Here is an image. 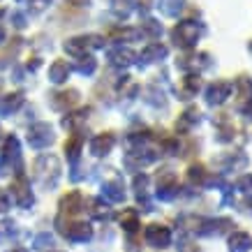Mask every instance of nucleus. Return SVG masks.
<instances>
[{
  "label": "nucleus",
  "instance_id": "nucleus-16",
  "mask_svg": "<svg viewBox=\"0 0 252 252\" xmlns=\"http://www.w3.org/2000/svg\"><path fill=\"white\" fill-rule=\"evenodd\" d=\"M84 211V194L79 190H69L58 201V220H77V215Z\"/></svg>",
  "mask_w": 252,
  "mask_h": 252
},
{
  "label": "nucleus",
  "instance_id": "nucleus-52",
  "mask_svg": "<svg viewBox=\"0 0 252 252\" xmlns=\"http://www.w3.org/2000/svg\"><path fill=\"white\" fill-rule=\"evenodd\" d=\"M248 51H250V56H252V39L248 42Z\"/></svg>",
  "mask_w": 252,
  "mask_h": 252
},
{
  "label": "nucleus",
  "instance_id": "nucleus-51",
  "mask_svg": "<svg viewBox=\"0 0 252 252\" xmlns=\"http://www.w3.org/2000/svg\"><path fill=\"white\" fill-rule=\"evenodd\" d=\"M9 252H28V250H26V248H12Z\"/></svg>",
  "mask_w": 252,
  "mask_h": 252
},
{
  "label": "nucleus",
  "instance_id": "nucleus-45",
  "mask_svg": "<svg viewBox=\"0 0 252 252\" xmlns=\"http://www.w3.org/2000/svg\"><path fill=\"white\" fill-rule=\"evenodd\" d=\"M12 197H9V192L7 190H0V213H7L9 208H12Z\"/></svg>",
  "mask_w": 252,
  "mask_h": 252
},
{
  "label": "nucleus",
  "instance_id": "nucleus-8",
  "mask_svg": "<svg viewBox=\"0 0 252 252\" xmlns=\"http://www.w3.org/2000/svg\"><path fill=\"white\" fill-rule=\"evenodd\" d=\"M56 229L72 243H88L93 238V227L84 220H58L56 218Z\"/></svg>",
  "mask_w": 252,
  "mask_h": 252
},
{
  "label": "nucleus",
  "instance_id": "nucleus-43",
  "mask_svg": "<svg viewBox=\"0 0 252 252\" xmlns=\"http://www.w3.org/2000/svg\"><path fill=\"white\" fill-rule=\"evenodd\" d=\"M176 252H204V250H201L190 236H183V234H181L178 243H176Z\"/></svg>",
  "mask_w": 252,
  "mask_h": 252
},
{
  "label": "nucleus",
  "instance_id": "nucleus-19",
  "mask_svg": "<svg viewBox=\"0 0 252 252\" xmlns=\"http://www.w3.org/2000/svg\"><path fill=\"white\" fill-rule=\"evenodd\" d=\"M169 58V46L164 42H148L141 49V54H137V65L139 67H148L155 63H164Z\"/></svg>",
  "mask_w": 252,
  "mask_h": 252
},
{
  "label": "nucleus",
  "instance_id": "nucleus-40",
  "mask_svg": "<svg viewBox=\"0 0 252 252\" xmlns=\"http://www.w3.org/2000/svg\"><path fill=\"white\" fill-rule=\"evenodd\" d=\"M234 111H236L238 116H243L245 121L252 123V95H248V97H243V99H236V102H234Z\"/></svg>",
  "mask_w": 252,
  "mask_h": 252
},
{
  "label": "nucleus",
  "instance_id": "nucleus-56",
  "mask_svg": "<svg viewBox=\"0 0 252 252\" xmlns=\"http://www.w3.org/2000/svg\"><path fill=\"white\" fill-rule=\"evenodd\" d=\"M28 2H31V0H28Z\"/></svg>",
  "mask_w": 252,
  "mask_h": 252
},
{
  "label": "nucleus",
  "instance_id": "nucleus-41",
  "mask_svg": "<svg viewBox=\"0 0 252 252\" xmlns=\"http://www.w3.org/2000/svg\"><path fill=\"white\" fill-rule=\"evenodd\" d=\"M153 5H155V0H130V7L134 9L139 16H144V19L151 14Z\"/></svg>",
  "mask_w": 252,
  "mask_h": 252
},
{
  "label": "nucleus",
  "instance_id": "nucleus-44",
  "mask_svg": "<svg viewBox=\"0 0 252 252\" xmlns=\"http://www.w3.org/2000/svg\"><path fill=\"white\" fill-rule=\"evenodd\" d=\"M35 248H37V250L54 248V236H51V234H39V236L35 238Z\"/></svg>",
  "mask_w": 252,
  "mask_h": 252
},
{
  "label": "nucleus",
  "instance_id": "nucleus-6",
  "mask_svg": "<svg viewBox=\"0 0 252 252\" xmlns=\"http://www.w3.org/2000/svg\"><path fill=\"white\" fill-rule=\"evenodd\" d=\"M176 67L183 74H188V72L201 74V72H208V69L215 67V56L208 54V51H190V54H183L176 58Z\"/></svg>",
  "mask_w": 252,
  "mask_h": 252
},
{
  "label": "nucleus",
  "instance_id": "nucleus-35",
  "mask_svg": "<svg viewBox=\"0 0 252 252\" xmlns=\"http://www.w3.org/2000/svg\"><path fill=\"white\" fill-rule=\"evenodd\" d=\"M72 69H77L79 74H84V77H91V74H95V69H97V58L93 54L79 56L77 61H74V65H72Z\"/></svg>",
  "mask_w": 252,
  "mask_h": 252
},
{
  "label": "nucleus",
  "instance_id": "nucleus-7",
  "mask_svg": "<svg viewBox=\"0 0 252 252\" xmlns=\"http://www.w3.org/2000/svg\"><path fill=\"white\" fill-rule=\"evenodd\" d=\"M231 95H234V84H231L229 79H215L208 86H204V102L211 109H218L222 104H227L231 99Z\"/></svg>",
  "mask_w": 252,
  "mask_h": 252
},
{
  "label": "nucleus",
  "instance_id": "nucleus-27",
  "mask_svg": "<svg viewBox=\"0 0 252 252\" xmlns=\"http://www.w3.org/2000/svg\"><path fill=\"white\" fill-rule=\"evenodd\" d=\"M93 109L91 107H84V109H72L69 114H65V118L61 121V125L65 127L67 132H81V125L88 121Z\"/></svg>",
  "mask_w": 252,
  "mask_h": 252
},
{
  "label": "nucleus",
  "instance_id": "nucleus-13",
  "mask_svg": "<svg viewBox=\"0 0 252 252\" xmlns=\"http://www.w3.org/2000/svg\"><path fill=\"white\" fill-rule=\"evenodd\" d=\"M201 91H204V77H201V74H194V72L183 74L181 81L174 86L176 97L181 99V102H190V99H194Z\"/></svg>",
  "mask_w": 252,
  "mask_h": 252
},
{
  "label": "nucleus",
  "instance_id": "nucleus-25",
  "mask_svg": "<svg viewBox=\"0 0 252 252\" xmlns=\"http://www.w3.org/2000/svg\"><path fill=\"white\" fill-rule=\"evenodd\" d=\"M84 132H72L69 134V139L65 141V146H63V151H65V158H67V162L72 164V167H77L79 164V158H81V148H84Z\"/></svg>",
  "mask_w": 252,
  "mask_h": 252
},
{
  "label": "nucleus",
  "instance_id": "nucleus-49",
  "mask_svg": "<svg viewBox=\"0 0 252 252\" xmlns=\"http://www.w3.org/2000/svg\"><path fill=\"white\" fill-rule=\"evenodd\" d=\"M7 44V31H5V26L0 23V46Z\"/></svg>",
  "mask_w": 252,
  "mask_h": 252
},
{
  "label": "nucleus",
  "instance_id": "nucleus-1",
  "mask_svg": "<svg viewBox=\"0 0 252 252\" xmlns=\"http://www.w3.org/2000/svg\"><path fill=\"white\" fill-rule=\"evenodd\" d=\"M178 229L183 236H199V238H218L229 236L236 229V222L231 218H206V215H181Z\"/></svg>",
  "mask_w": 252,
  "mask_h": 252
},
{
  "label": "nucleus",
  "instance_id": "nucleus-18",
  "mask_svg": "<svg viewBox=\"0 0 252 252\" xmlns=\"http://www.w3.org/2000/svg\"><path fill=\"white\" fill-rule=\"evenodd\" d=\"M185 181H188V188H192V190H211L213 174H211V169L206 164L192 162L188 171H185Z\"/></svg>",
  "mask_w": 252,
  "mask_h": 252
},
{
  "label": "nucleus",
  "instance_id": "nucleus-23",
  "mask_svg": "<svg viewBox=\"0 0 252 252\" xmlns=\"http://www.w3.org/2000/svg\"><path fill=\"white\" fill-rule=\"evenodd\" d=\"M116 146V134L111 130L107 132H99L95 137L91 139V153L93 158H107Z\"/></svg>",
  "mask_w": 252,
  "mask_h": 252
},
{
  "label": "nucleus",
  "instance_id": "nucleus-37",
  "mask_svg": "<svg viewBox=\"0 0 252 252\" xmlns=\"http://www.w3.org/2000/svg\"><path fill=\"white\" fill-rule=\"evenodd\" d=\"M231 84H234V95H236V99H243V97H248V95H252V77L250 74H238Z\"/></svg>",
  "mask_w": 252,
  "mask_h": 252
},
{
  "label": "nucleus",
  "instance_id": "nucleus-32",
  "mask_svg": "<svg viewBox=\"0 0 252 252\" xmlns=\"http://www.w3.org/2000/svg\"><path fill=\"white\" fill-rule=\"evenodd\" d=\"M155 5H158L162 16H167V19H178V16L188 9V0H158Z\"/></svg>",
  "mask_w": 252,
  "mask_h": 252
},
{
  "label": "nucleus",
  "instance_id": "nucleus-50",
  "mask_svg": "<svg viewBox=\"0 0 252 252\" xmlns=\"http://www.w3.org/2000/svg\"><path fill=\"white\" fill-rule=\"evenodd\" d=\"M243 206H245V213L252 215V197H245V204H243Z\"/></svg>",
  "mask_w": 252,
  "mask_h": 252
},
{
  "label": "nucleus",
  "instance_id": "nucleus-14",
  "mask_svg": "<svg viewBox=\"0 0 252 252\" xmlns=\"http://www.w3.org/2000/svg\"><path fill=\"white\" fill-rule=\"evenodd\" d=\"M7 192H9V197H12V201H14L16 206L32 208V204H35V192H32L28 178H26L23 174L14 176V181H12V185H9Z\"/></svg>",
  "mask_w": 252,
  "mask_h": 252
},
{
  "label": "nucleus",
  "instance_id": "nucleus-21",
  "mask_svg": "<svg viewBox=\"0 0 252 252\" xmlns=\"http://www.w3.org/2000/svg\"><path fill=\"white\" fill-rule=\"evenodd\" d=\"M79 99H81V93L77 88H65V91L49 93V104H51L54 111H72V109H77Z\"/></svg>",
  "mask_w": 252,
  "mask_h": 252
},
{
  "label": "nucleus",
  "instance_id": "nucleus-11",
  "mask_svg": "<svg viewBox=\"0 0 252 252\" xmlns=\"http://www.w3.org/2000/svg\"><path fill=\"white\" fill-rule=\"evenodd\" d=\"M26 141H28V146L35 148V151H44V148H49V146L56 141L54 125H51V123H44V121L32 123L31 127H28V132H26Z\"/></svg>",
  "mask_w": 252,
  "mask_h": 252
},
{
  "label": "nucleus",
  "instance_id": "nucleus-15",
  "mask_svg": "<svg viewBox=\"0 0 252 252\" xmlns=\"http://www.w3.org/2000/svg\"><path fill=\"white\" fill-rule=\"evenodd\" d=\"M144 241L155 250H167L169 245L174 243V231L169 229L167 224H160V222H153L144 229Z\"/></svg>",
  "mask_w": 252,
  "mask_h": 252
},
{
  "label": "nucleus",
  "instance_id": "nucleus-53",
  "mask_svg": "<svg viewBox=\"0 0 252 252\" xmlns=\"http://www.w3.org/2000/svg\"><path fill=\"white\" fill-rule=\"evenodd\" d=\"M0 139H2V127H0Z\"/></svg>",
  "mask_w": 252,
  "mask_h": 252
},
{
  "label": "nucleus",
  "instance_id": "nucleus-5",
  "mask_svg": "<svg viewBox=\"0 0 252 252\" xmlns=\"http://www.w3.org/2000/svg\"><path fill=\"white\" fill-rule=\"evenodd\" d=\"M183 192L181 183H178V176L171 167H162L158 174H155V199L160 201H174L178 194Z\"/></svg>",
  "mask_w": 252,
  "mask_h": 252
},
{
  "label": "nucleus",
  "instance_id": "nucleus-2",
  "mask_svg": "<svg viewBox=\"0 0 252 252\" xmlns=\"http://www.w3.org/2000/svg\"><path fill=\"white\" fill-rule=\"evenodd\" d=\"M206 32L208 28L201 21V16H183L174 23V28L169 31V37L178 51L190 54V51H197V44L206 37Z\"/></svg>",
  "mask_w": 252,
  "mask_h": 252
},
{
  "label": "nucleus",
  "instance_id": "nucleus-29",
  "mask_svg": "<svg viewBox=\"0 0 252 252\" xmlns=\"http://www.w3.org/2000/svg\"><path fill=\"white\" fill-rule=\"evenodd\" d=\"M23 102H26V95H23V91L5 93V95L0 97V116H12V114H16V111L23 107Z\"/></svg>",
  "mask_w": 252,
  "mask_h": 252
},
{
  "label": "nucleus",
  "instance_id": "nucleus-4",
  "mask_svg": "<svg viewBox=\"0 0 252 252\" xmlns=\"http://www.w3.org/2000/svg\"><path fill=\"white\" fill-rule=\"evenodd\" d=\"M0 171L2 174H23V160H21V141L16 134H7L0 148Z\"/></svg>",
  "mask_w": 252,
  "mask_h": 252
},
{
  "label": "nucleus",
  "instance_id": "nucleus-24",
  "mask_svg": "<svg viewBox=\"0 0 252 252\" xmlns=\"http://www.w3.org/2000/svg\"><path fill=\"white\" fill-rule=\"evenodd\" d=\"M137 63V54L132 51L130 46H114L109 49V65L116 69H125Z\"/></svg>",
  "mask_w": 252,
  "mask_h": 252
},
{
  "label": "nucleus",
  "instance_id": "nucleus-42",
  "mask_svg": "<svg viewBox=\"0 0 252 252\" xmlns=\"http://www.w3.org/2000/svg\"><path fill=\"white\" fill-rule=\"evenodd\" d=\"M111 12H114L118 19H127V14L132 12L130 0H111Z\"/></svg>",
  "mask_w": 252,
  "mask_h": 252
},
{
  "label": "nucleus",
  "instance_id": "nucleus-17",
  "mask_svg": "<svg viewBox=\"0 0 252 252\" xmlns=\"http://www.w3.org/2000/svg\"><path fill=\"white\" fill-rule=\"evenodd\" d=\"M201 121H204L201 109L194 107V104H188V107L178 114V118H176L174 132H176V134H181V137H185V134L194 132V127H199V125H201Z\"/></svg>",
  "mask_w": 252,
  "mask_h": 252
},
{
  "label": "nucleus",
  "instance_id": "nucleus-10",
  "mask_svg": "<svg viewBox=\"0 0 252 252\" xmlns=\"http://www.w3.org/2000/svg\"><path fill=\"white\" fill-rule=\"evenodd\" d=\"M104 46V37L102 35H77V37L65 39V54H69L72 58H79V56H86L95 51V49H102Z\"/></svg>",
  "mask_w": 252,
  "mask_h": 252
},
{
  "label": "nucleus",
  "instance_id": "nucleus-22",
  "mask_svg": "<svg viewBox=\"0 0 252 252\" xmlns=\"http://www.w3.org/2000/svg\"><path fill=\"white\" fill-rule=\"evenodd\" d=\"M102 199L109 201V204H123L127 199V190H125V183H123V176L111 174L102 183Z\"/></svg>",
  "mask_w": 252,
  "mask_h": 252
},
{
  "label": "nucleus",
  "instance_id": "nucleus-20",
  "mask_svg": "<svg viewBox=\"0 0 252 252\" xmlns=\"http://www.w3.org/2000/svg\"><path fill=\"white\" fill-rule=\"evenodd\" d=\"M132 192H134V199L137 204L144 211H153V204H151V176L144 174V171H137L134 178H132Z\"/></svg>",
  "mask_w": 252,
  "mask_h": 252
},
{
  "label": "nucleus",
  "instance_id": "nucleus-9",
  "mask_svg": "<svg viewBox=\"0 0 252 252\" xmlns=\"http://www.w3.org/2000/svg\"><path fill=\"white\" fill-rule=\"evenodd\" d=\"M213 164L218 167V174L227 176V174H243L245 169L250 167V158L243 151H229V153H220L213 160Z\"/></svg>",
  "mask_w": 252,
  "mask_h": 252
},
{
  "label": "nucleus",
  "instance_id": "nucleus-33",
  "mask_svg": "<svg viewBox=\"0 0 252 252\" xmlns=\"http://www.w3.org/2000/svg\"><path fill=\"white\" fill-rule=\"evenodd\" d=\"M139 35V28H127V26H123V28H114V31L109 32V39L116 42V46H125L127 42H134Z\"/></svg>",
  "mask_w": 252,
  "mask_h": 252
},
{
  "label": "nucleus",
  "instance_id": "nucleus-47",
  "mask_svg": "<svg viewBox=\"0 0 252 252\" xmlns=\"http://www.w3.org/2000/svg\"><path fill=\"white\" fill-rule=\"evenodd\" d=\"M39 65H42V58H39V56H32L31 61L26 63V69H28V72H35Z\"/></svg>",
  "mask_w": 252,
  "mask_h": 252
},
{
  "label": "nucleus",
  "instance_id": "nucleus-31",
  "mask_svg": "<svg viewBox=\"0 0 252 252\" xmlns=\"http://www.w3.org/2000/svg\"><path fill=\"white\" fill-rule=\"evenodd\" d=\"M139 35L146 39H151V42H160V37L164 35V26H162L158 19H153V16H146L144 21H141Z\"/></svg>",
  "mask_w": 252,
  "mask_h": 252
},
{
  "label": "nucleus",
  "instance_id": "nucleus-48",
  "mask_svg": "<svg viewBox=\"0 0 252 252\" xmlns=\"http://www.w3.org/2000/svg\"><path fill=\"white\" fill-rule=\"evenodd\" d=\"M69 7H88L91 5V0H65Z\"/></svg>",
  "mask_w": 252,
  "mask_h": 252
},
{
  "label": "nucleus",
  "instance_id": "nucleus-30",
  "mask_svg": "<svg viewBox=\"0 0 252 252\" xmlns=\"http://www.w3.org/2000/svg\"><path fill=\"white\" fill-rule=\"evenodd\" d=\"M118 224H121V229L125 231L127 236L139 234V229H141L139 211H134V208H125V211H121V215H118Z\"/></svg>",
  "mask_w": 252,
  "mask_h": 252
},
{
  "label": "nucleus",
  "instance_id": "nucleus-34",
  "mask_svg": "<svg viewBox=\"0 0 252 252\" xmlns=\"http://www.w3.org/2000/svg\"><path fill=\"white\" fill-rule=\"evenodd\" d=\"M88 213L95 220H109L111 218V206L102 197H93V199H88Z\"/></svg>",
  "mask_w": 252,
  "mask_h": 252
},
{
  "label": "nucleus",
  "instance_id": "nucleus-3",
  "mask_svg": "<svg viewBox=\"0 0 252 252\" xmlns=\"http://www.w3.org/2000/svg\"><path fill=\"white\" fill-rule=\"evenodd\" d=\"M32 174H35V181L39 183V188L44 190H54L58 181H61L63 174V164L58 160V155L54 153H42L35 158L32 162Z\"/></svg>",
  "mask_w": 252,
  "mask_h": 252
},
{
  "label": "nucleus",
  "instance_id": "nucleus-28",
  "mask_svg": "<svg viewBox=\"0 0 252 252\" xmlns=\"http://www.w3.org/2000/svg\"><path fill=\"white\" fill-rule=\"evenodd\" d=\"M72 74V63L65 61V58H58V61L51 63L49 67V81L54 86H63Z\"/></svg>",
  "mask_w": 252,
  "mask_h": 252
},
{
  "label": "nucleus",
  "instance_id": "nucleus-55",
  "mask_svg": "<svg viewBox=\"0 0 252 252\" xmlns=\"http://www.w3.org/2000/svg\"><path fill=\"white\" fill-rule=\"evenodd\" d=\"M0 88H2V81H0Z\"/></svg>",
  "mask_w": 252,
  "mask_h": 252
},
{
  "label": "nucleus",
  "instance_id": "nucleus-46",
  "mask_svg": "<svg viewBox=\"0 0 252 252\" xmlns=\"http://www.w3.org/2000/svg\"><path fill=\"white\" fill-rule=\"evenodd\" d=\"M12 23H14V28H19V31H23V28L28 26L26 14H21V12H14V14H12Z\"/></svg>",
  "mask_w": 252,
  "mask_h": 252
},
{
  "label": "nucleus",
  "instance_id": "nucleus-36",
  "mask_svg": "<svg viewBox=\"0 0 252 252\" xmlns=\"http://www.w3.org/2000/svg\"><path fill=\"white\" fill-rule=\"evenodd\" d=\"M21 46H23V37H12V39H9V44L5 46V51L0 54V69H2V67H7L9 63L14 61Z\"/></svg>",
  "mask_w": 252,
  "mask_h": 252
},
{
  "label": "nucleus",
  "instance_id": "nucleus-26",
  "mask_svg": "<svg viewBox=\"0 0 252 252\" xmlns=\"http://www.w3.org/2000/svg\"><path fill=\"white\" fill-rule=\"evenodd\" d=\"M252 234L245 229H234L227 236V252H250Z\"/></svg>",
  "mask_w": 252,
  "mask_h": 252
},
{
  "label": "nucleus",
  "instance_id": "nucleus-12",
  "mask_svg": "<svg viewBox=\"0 0 252 252\" xmlns=\"http://www.w3.org/2000/svg\"><path fill=\"white\" fill-rule=\"evenodd\" d=\"M213 123V130H215V141L218 144H234L238 137V127L234 125L231 121V116L227 111H220V114H215L211 118Z\"/></svg>",
  "mask_w": 252,
  "mask_h": 252
},
{
  "label": "nucleus",
  "instance_id": "nucleus-39",
  "mask_svg": "<svg viewBox=\"0 0 252 252\" xmlns=\"http://www.w3.org/2000/svg\"><path fill=\"white\" fill-rule=\"evenodd\" d=\"M234 190L238 194H243V197H252V174L250 171H243V174L236 176V181H234Z\"/></svg>",
  "mask_w": 252,
  "mask_h": 252
},
{
  "label": "nucleus",
  "instance_id": "nucleus-38",
  "mask_svg": "<svg viewBox=\"0 0 252 252\" xmlns=\"http://www.w3.org/2000/svg\"><path fill=\"white\" fill-rule=\"evenodd\" d=\"M148 95H146V102L151 104V107H160V109H167V97H164V91H162L160 86H155V84H151L148 86Z\"/></svg>",
  "mask_w": 252,
  "mask_h": 252
},
{
  "label": "nucleus",
  "instance_id": "nucleus-54",
  "mask_svg": "<svg viewBox=\"0 0 252 252\" xmlns=\"http://www.w3.org/2000/svg\"><path fill=\"white\" fill-rule=\"evenodd\" d=\"M49 252H58V250H49Z\"/></svg>",
  "mask_w": 252,
  "mask_h": 252
}]
</instances>
